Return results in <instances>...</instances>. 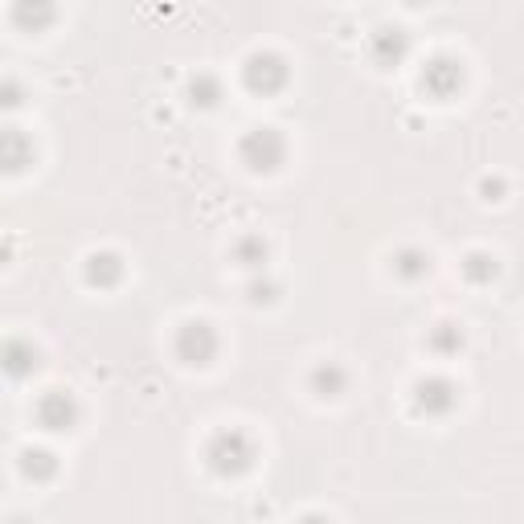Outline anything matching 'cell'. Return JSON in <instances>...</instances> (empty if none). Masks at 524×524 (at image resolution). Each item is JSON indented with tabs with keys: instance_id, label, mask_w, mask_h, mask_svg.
I'll return each instance as SVG.
<instances>
[{
	"instance_id": "16",
	"label": "cell",
	"mask_w": 524,
	"mask_h": 524,
	"mask_svg": "<svg viewBox=\"0 0 524 524\" xmlns=\"http://www.w3.org/2000/svg\"><path fill=\"white\" fill-rule=\"evenodd\" d=\"M5 160H9V168H13V172L21 168V136H17V127L5 136Z\"/></svg>"
},
{
	"instance_id": "13",
	"label": "cell",
	"mask_w": 524,
	"mask_h": 524,
	"mask_svg": "<svg viewBox=\"0 0 524 524\" xmlns=\"http://www.w3.org/2000/svg\"><path fill=\"white\" fill-rule=\"evenodd\" d=\"M463 271H467L471 283H488V279H496V258L492 254H471L463 262Z\"/></svg>"
},
{
	"instance_id": "14",
	"label": "cell",
	"mask_w": 524,
	"mask_h": 524,
	"mask_svg": "<svg viewBox=\"0 0 524 524\" xmlns=\"http://www.w3.org/2000/svg\"><path fill=\"white\" fill-rule=\"evenodd\" d=\"M459 344H463V332L455 324H439V328L430 332V348H434V353H455Z\"/></svg>"
},
{
	"instance_id": "11",
	"label": "cell",
	"mask_w": 524,
	"mask_h": 524,
	"mask_svg": "<svg viewBox=\"0 0 524 524\" xmlns=\"http://www.w3.org/2000/svg\"><path fill=\"white\" fill-rule=\"evenodd\" d=\"M393 271H398L402 279H422L430 271V254L422 250H402L398 258H393Z\"/></svg>"
},
{
	"instance_id": "9",
	"label": "cell",
	"mask_w": 524,
	"mask_h": 524,
	"mask_svg": "<svg viewBox=\"0 0 524 524\" xmlns=\"http://www.w3.org/2000/svg\"><path fill=\"white\" fill-rule=\"evenodd\" d=\"M422 82H430V91H434V95H451V86L463 82V70H459L455 62L439 58V62H430V70H426Z\"/></svg>"
},
{
	"instance_id": "6",
	"label": "cell",
	"mask_w": 524,
	"mask_h": 524,
	"mask_svg": "<svg viewBox=\"0 0 524 524\" xmlns=\"http://www.w3.org/2000/svg\"><path fill=\"white\" fill-rule=\"evenodd\" d=\"M283 82H287L283 58H275V54H254V58L246 62V86H250V91L271 95V91H279Z\"/></svg>"
},
{
	"instance_id": "7",
	"label": "cell",
	"mask_w": 524,
	"mask_h": 524,
	"mask_svg": "<svg viewBox=\"0 0 524 524\" xmlns=\"http://www.w3.org/2000/svg\"><path fill=\"white\" fill-rule=\"evenodd\" d=\"M348 389V369L336 365V361H324L312 369V393L316 398H340V393Z\"/></svg>"
},
{
	"instance_id": "8",
	"label": "cell",
	"mask_w": 524,
	"mask_h": 524,
	"mask_svg": "<svg viewBox=\"0 0 524 524\" xmlns=\"http://www.w3.org/2000/svg\"><path fill=\"white\" fill-rule=\"evenodd\" d=\"M119 275H123V262H119V254L103 250V254H91V258H86V283H95V287H111V283H119Z\"/></svg>"
},
{
	"instance_id": "1",
	"label": "cell",
	"mask_w": 524,
	"mask_h": 524,
	"mask_svg": "<svg viewBox=\"0 0 524 524\" xmlns=\"http://www.w3.org/2000/svg\"><path fill=\"white\" fill-rule=\"evenodd\" d=\"M205 459H209V467L217 475H242L254 463V439L238 426L217 430L209 439V447H205Z\"/></svg>"
},
{
	"instance_id": "3",
	"label": "cell",
	"mask_w": 524,
	"mask_h": 524,
	"mask_svg": "<svg viewBox=\"0 0 524 524\" xmlns=\"http://www.w3.org/2000/svg\"><path fill=\"white\" fill-rule=\"evenodd\" d=\"M213 353H217V332H213V324H205V320L181 324V332H177V357H181L185 365H209Z\"/></svg>"
},
{
	"instance_id": "17",
	"label": "cell",
	"mask_w": 524,
	"mask_h": 524,
	"mask_svg": "<svg viewBox=\"0 0 524 524\" xmlns=\"http://www.w3.org/2000/svg\"><path fill=\"white\" fill-rule=\"evenodd\" d=\"M299 524H332V520H324V516H316V512H312V516H303Z\"/></svg>"
},
{
	"instance_id": "2",
	"label": "cell",
	"mask_w": 524,
	"mask_h": 524,
	"mask_svg": "<svg viewBox=\"0 0 524 524\" xmlns=\"http://www.w3.org/2000/svg\"><path fill=\"white\" fill-rule=\"evenodd\" d=\"M238 152H242V164L250 172H275L283 164V156H287V144H283V136L275 127H254V131L242 136Z\"/></svg>"
},
{
	"instance_id": "10",
	"label": "cell",
	"mask_w": 524,
	"mask_h": 524,
	"mask_svg": "<svg viewBox=\"0 0 524 524\" xmlns=\"http://www.w3.org/2000/svg\"><path fill=\"white\" fill-rule=\"evenodd\" d=\"M21 471H25L29 479H50V475L58 471V459H54V451H46V447H33V451L21 455Z\"/></svg>"
},
{
	"instance_id": "15",
	"label": "cell",
	"mask_w": 524,
	"mask_h": 524,
	"mask_svg": "<svg viewBox=\"0 0 524 524\" xmlns=\"http://www.w3.org/2000/svg\"><path fill=\"white\" fill-rule=\"evenodd\" d=\"M234 254L246 262V267H262V262H267V242H262V238H242L234 246Z\"/></svg>"
},
{
	"instance_id": "4",
	"label": "cell",
	"mask_w": 524,
	"mask_h": 524,
	"mask_svg": "<svg viewBox=\"0 0 524 524\" xmlns=\"http://www.w3.org/2000/svg\"><path fill=\"white\" fill-rule=\"evenodd\" d=\"M414 406L426 418H447L459 406V389L447 377H426V381L414 385Z\"/></svg>"
},
{
	"instance_id": "12",
	"label": "cell",
	"mask_w": 524,
	"mask_h": 524,
	"mask_svg": "<svg viewBox=\"0 0 524 524\" xmlns=\"http://www.w3.org/2000/svg\"><path fill=\"white\" fill-rule=\"evenodd\" d=\"M5 353H9V373H13V377H25L29 369H37V353H33L29 344H21V340H9V348H5Z\"/></svg>"
},
{
	"instance_id": "5",
	"label": "cell",
	"mask_w": 524,
	"mask_h": 524,
	"mask_svg": "<svg viewBox=\"0 0 524 524\" xmlns=\"http://www.w3.org/2000/svg\"><path fill=\"white\" fill-rule=\"evenodd\" d=\"M37 422L46 430H74L78 422V402L70 398L66 389H50L46 398L37 402Z\"/></svg>"
}]
</instances>
